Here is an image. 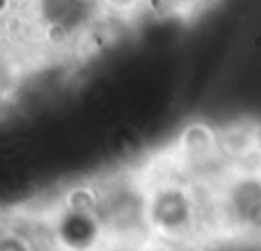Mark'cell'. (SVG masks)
Returning <instances> with one entry per match:
<instances>
[{"mask_svg": "<svg viewBox=\"0 0 261 251\" xmlns=\"http://www.w3.org/2000/svg\"><path fill=\"white\" fill-rule=\"evenodd\" d=\"M102 8L116 16H130L147 6V0H100Z\"/></svg>", "mask_w": 261, "mask_h": 251, "instance_id": "5b68a950", "label": "cell"}, {"mask_svg": "<svg viewBox=\"0 0 261 251\" xmlns=\"http://www.w3.org/2000/svg\"><path fill=\"white\" fill-rule=\"evenodd\" d=\"M214 0H147V6L167 16H192Z\"/></svg>", "mask_w": 261, "mask_h": 251, "instance_id": "277c9868", "label": "cell"}, {"mask_svg": "<svg viewBox=\"0 0 261 251\" xmlns=\"http://www.w3.org/2000/svg\"><path fill=\"white\" fill-rule=\"evenodd\" d=\"M100 6V0H39L43 20L63 35H71L86 27Z\"/></svg>", "mask_w": 261, "mask_h": 251, "instance_id": "3957f363", "label": "cell"}, {"mask_svg": "<svg viewBox=\"0 0 261 251\" xmlns=\"http://www.w3.org/2000/svg\"><path fill=\"white\" fill-rule=\"evenodd\" d=\"M226 157L228 169L216 192V214L237 237L261 241V143Z\"/></svg>", "mask_w": 261, "mask_h": 251, "instance_id": "6da1fadb", "label": "cell"}, {"mask_svg": "<svg viewBox=\"0 0 261 251\" xmlns=\"http://www.w3.org/2000/svg\"><path fill=\"white\" fill-rule=\"evenodd\" d=\"M153 218L161 233L169 237H186L198 224L196 196L181 184H165L153 196Z\"/></svg>", "mask_w": 261, "mask_h": 251, "instance_id": "7a4b0ae2", "label": "cell"}]
</instances>
